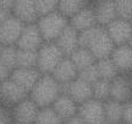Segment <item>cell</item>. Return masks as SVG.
<instances>
[{
  "mask_svg": "<svg viewBox=\"0 0 132 124\" xmlns=\"http://www.w3.org/2000/svg\"><path fill=\"white\" fill-rule=\"evenodd\" d=\"M62 93L63 87L52 78L51 74H42L29 92V97L38 108H45L52 106Z\"/></svg>",
  "mask_w": 132,
  "mask_h": 124,
  "instance_id": "obj_1",
  "label": "cell"
},
{
  "mask_svg": "<svg viewBox=\"0 0 132 124\" xmlns=\"http://www.w3.org/2000/svg\"><path fill=\"white\" fill-rule=\"evenodd\" d=\"M44 42H56L63 30L68 26V20L57 11L42 16L36 22Z\"/></svg>",
  "mask_w": 132,
  "mask_h": 124,
  "instance_id": "obj_2",
  "label": "cell"
},
{
  "mask_svg": "<svg viewBox=\"0 0 132 124\" xmlns=\"http://www.w3.org/2000/svg\"><path fill=\"white\" fill-rule=\"evenodd\" d=\"M64 57V53L55 42H44L37 50L36 69L41 72V74H51Z\"/></svg>",
  "mask_w": 132,
  "mask_h": 124,
  "instance_id": "obj_3",
  "label": "cell"
},
{
  "mask_svg": "<svg viewBox=\"0 0 132 124\" xmlns=\"http://www.w3.org/2000/svg\"><path fill=\"white\" fill-rule=\"evenodd\" d=\"M115 48L114 42L109 37L105 28L97 26V29L95 31L93 39L88 46V50L93 53L96 60L109 58L112 50Z\"/></svg>",
  "mask_w": 132,
  "mask_h": 124,
  "instance_id": "obj_4",
  "label": "cell"
},
{
  "mask_svg": "<svg viewBox=\"0 0 132 124\" xmlns=\"http://www.w3.org/2000/svg\"><path fill=\"white\" fill-rule=\"evenodd\" d=\"M78 115L87 124H107L103 102L95 99H90L85 103L80 104L78 109Z\"/></svg>",
  "mask_w": 132,
  "mask_h": 124,
  "instance_id": "obj_5",
  "label": "cell"
},
{
  "mask_svg": "<svg viewBox=\"0 0 132 124\" xmlns=\"http://www.w3.org/2000/svg\"><path fill=\"white\" fill-rule=\"evenodd\" d=\"M29 96L24 89L20 87L16 82H14L11 78H7L0 84V103L12 108Z\"/></svg>",
  "mask_w": 132,
  "mask_h": 124,
  "instance_id": "obj_6",
  "label": "cell"
},
{
  "mask_svg": "<svg viewBox=\"0 0 132 124\" xmlns=\"http://www.w3.org/2000/svg\"><path fill=\"white\" fill-rule=\"evenodd\" d=\"M110 99L121 103L132 100V77L119 73L110 81Z\"/></svg>",
  "mask_w": 132,
  "mask_h": 124,
  "instance_id": "obj_7",
  "label": "cell"
},
{
  "mask_svg": "<svg viewBox=\"0 0 132 124\" xmlns=\"http://www.w3.org/2000/svg\"><path fill=\"white\" fill-rule=\"evenodd\" d=\"M13 121L21 124H34L39 108L29 96L12 107Z\"/></svg>",
  "mask_w": 132,
  "mask_h": 124,
  "instance_id": "obj_8",
  "label": "cell"
},
{
  "mask_svg": "<svg viewBox=\"0 0 132 124\" xmlns=\"http://www.w3.org/2000/svg\"><path fill=\"white\" fill-rule=\"evenodd\" d=\"M44 43L42 35L36 23L24 24L16 43V48L23 49V50H32L37 51Z\"/></svg>",
  "mask_w": 132,
  "mask_h": 124,
  "instance_id": "obj_9",
  "label": "cell"
},
{
  "mask_svg": "<svg viewBox=\"0 0 132 124\" xmlns=\"http://www.w3.org/2000/svg\"><path fill=\"white\" fill-rule=\"evenodd\" d=\"M63 93L67 94L78 106L87 102L88 100L93 99L92 94V85L78 77L73 81H71L68 85L63 87Z\"/></svg>",
  "mask_w": 132,
  "mask_h": 124,
  "instance_id": "obj_10",
  "label": "cell"
},
{
  "mask_svg": "<svg viewBox=\"0 0 132 124\" xmlns=\"http://www.w3.org/2000/svg\"><path fill=\"white\" fill-rule=\"evenodd\" d=\"M109 37L116 45H123L128 44L129 39L132 34V26L130 21L122 20V19H115L111 23L105 27Z\"/></svg>",
  "mask_w": 132,
  "mask_h": 124,
  "instance_id": "obj_11",
  "label": "cell"
},
{
  "mask_svg": "<svg viewBox=\"0 0 132 124\" xmlns=\"http://www.w3.org/2000/svg\"><path fill=\"white\" fill-rule=\"evenodd\" d=\"M92 7L95 15L96 24L105 28L117 19L116 9H115V0H97L92 1Z\"/></svg>",
  "mask_w": 132,
  "mask_h": 124,
  "instance_id": "obj_12",
  "label": "cell"
},
{
  "mask_svg": "<svg viewBox=\"0 0 132 124\" xmlns=\"http://www.w3.org/2000/svg\"><path fill=\"white\" fill-rule=\"evenodd\" d=\"M23 23L13 15L0 24V43L2 45H16L23 29Z\"/></svg>",
  "mask_w": 132,
  "mask_h": 124,
  "instance_id": "obj_13",
  "label": "cell"
},
{
  "mask_svg": "<svg viewBox=\"0 0 132 124\" xmlns=\"http://www.w3.org/2000/svg\"><path fill=\"white\" fill-rule=\"evenodd\" d=\"M41 76H42L41 72H39L36 67H32V69L16 67V69H14L13 71L11 72L9 78L29 94V92L32 89L35 84L38 81Z\"/></svg>",
  "mask_w": 132,
  "mask_h": 124,
  "instance_id": "obj_14",
  "label": "cell"
},
{
  "mask_svg": "<svg viewBox=\"0 0 132 124\" xmlns=\"http://www.w3.org/2000/svg\"><path fill=\"white\" fill-rule=\"evenodd\" d=\"M12 15L21 21L23 24L36 23L38 15L35 7V0H14Z\"/></svg>",
  "mask_w": 132,
  "mask_h": 124,
  "instance_id": "obj_15",
  "label": "cell"
},
{
  "mask_svg": "<svg viewBox=\"0 0 132 124\" xmlns=\"http://www.w3.org/2000/svg\"><path fill=\"white\" fill-rule=\"evenodd\" d=\"M110 59L122 74H130L132 70V48L129 44L116 45L110 55Z\"/></svg>",
  "mask_w": 132,
  "mask_h": 124,
  "instance_id": "obj_16",
  "label": "cell"
},
{
  "mask_svg": "<svg viewBox=\"0 0 132 124\" xmlns=\"http://www.w3.org/2000/svg\"><path fill=\"white\" fill-rule=\"evenodd\" d=\"M78 74H79V71L72 63V60L70 59V57H64L62 62L56 66L51 76L62 87H64L68 85L71 81L77 79Z\"/></svg>",
  "mask_w": 132,
  "mask_h": 124,
  "instance_id": "obj_17",
  "label": "cell"
},
{
  "mask_svg": "<svg viewBox=\"0 0 132 124\" xmlns=\"http://www.w3.org/2000/svg\"><path fill=\"white\" fill-rule=\"evenodd\" d=\"M68 24L78 32L87 30L94 26H97L95 21L93 7H92V1H88L84 8L80 9L74 16H72L68 20Z\"/></svg>",
  "mask_w": 132,
  "mask_h": 124,
  "instance_id": "obj_18",
  "label": "cell"
},
{
  "mask_svg": "<svg viewBox=\"0 0 132 124\" xmlns=\"http://www.w3.org/2000/svg\"><path fill=\"white\" fill-rule=\"evenodd\" d=\"M55 43L64 53L65 57H68L79 48V32L68 24L56 39Z\"/></svg>",
  "mask_w": 132,
  "mask_h": 124,
  "instance_id": "obj_19",
  "label": "cell"
},
{
  "mask_svg": "<svg viewBox=\"0 0 132 124\" xmlns=\"http://www.w3.org/2000/svg\"><path fill=\"white\" fill-rule=\"evenodd\" d=\"M51 107L57 113V115L62 118L63 123L77 115L78 109H79V106L65 93H62Z\"/></svg>",
  "mask_w": 132,
  "mask_h": 124,
  "instance_id": "obj_20",
  "label": "cell"
},
{
  "mask_svg": "<svg viewBox=\"0 0 132 124\" xmlns=\"http://www.w3.org/2000/svg\"><path fill=\"white\" fill-rule=\"evenodd\" d=\"M70 59L72 60V63L75 65V67L78 69V71H81L84 69L92 66L96 63L95 57L93 56V53L86 48H78L74 52L71 56H68Z\"/></svg>",
  "mask_w": 132,
  "mask_h": 124,
  "instance_id": "obj_21",
  "label": "cell"
},
{
  "mask_svg": "<svg viewBox=\"0 0 132 124\" xmlns=\"http://www.w3.org/2000/svg\"><path fill=\"white\" fill-rule=\"evenodd\" d=\"M103 108H104V115L107 124H115L122 122L123 117V103L115 100H107L103 102Z\"/></svg>",
  "mask_w": 132,
  "mask_h": 124,
  "instance_id": "obj_22",
  "label": "cell"
},
{
  "mask_svg": "<svg viewBox=\"0 0 132 124\" xmlns=\"http://www.w3.org/2000/svg\"><path fill=\"white\" fill-rule=\"evenodd\" d=\"M87 2L88 1H85V0H59L57 6V12L67 20H70L80 9H82L86 6Z\"/></svg>",
  "mask_w": 132,
  "mask_h": 124,
  "instance_id": "obj_23",
  "label": "cell"
},
{
  "mask_svg": "<svg viewBox=\"0 0 132 124\" xmlns=\"http://www.w3.org/2000/svg\"><path fill=\"white\" fill-rule=\"evenodd\" d=\"M95 66H96V70H97L98 78L103 79V80L111 81L119 74L118 70L116 69L115 64L112 63V60L110 58L96 60Z\"/></svg>",
  "mask_w": 132,
  "mask_h": 124,
  "instance_id": "obj_24",
  "label": "cell"
},
{
  "mask_svg": "<svg viewBox=\"0 0 132 124\" xmlns=\"http://www.w3.org/2000/svg\"><path fill=\"white\" fill-rule=\"evenodd\" d=\"M36 65H37V51L18 49L16 67H22V69H32V67H36Z\"/></svg>",
  "mask_w": 132,
  "mask_h": 124,
  "instance_id": "obj_25",
  "label": "cell"
},
{
  "mask_svg": "<svg viewBox=\"0 0 132 124\" xmlns=\"http://www.w3.org/2000/svg\"><path fill=\"white\" fill-rule=\"evenodd\" d=\"M16 56H18L16 45L2 46V50L0 52V62L9 72H12L16 67Z\"/></svg>",
  "mask_w": 132,
  "mask_h": 124,
  "instance_id": "obj_26",
  "label": "cell"
},
{
  "mask_svg": "<svg viewBox=\"0 0 132 124\" xmlns=\"http://www.w3.org/2000/svg\"><path fill=\"white\" fill-rule=\"evenodd\" d=\"M34 124H63V121L52 107H45L39 108Z\"/></svg>",
  "mask_w": 132,
  "mask_h": 124,
  "instance_id": "obj_27",
  "label": "cell"
},
{
  "mask_svg": "<svg viewBox=\"0 0 132 124\" xmlns=\"http://www.w3.org/2000/svg\"><path fill=\"white\" fill-rule=\"evenodd\" d=\"M92 94L93 99L101 102H105L110 99V81L98 79L92 85Z\"/></svg>",
  "mask_w": 132,
  "mask_h": 124,
  "instance_id": "obj_28",
  "label": "cell"
},
{
  "mask_svg": "<svg viewBox=\"0 0 132 124\" xmlns=\"http://www.w3.org/2000/svg\"><path fill=\"white\" fill-rule=\"evenodd\" d=\"M58 0H35V7L38 19L57 11Z\"/></svg>",
  "mask_w": 132,
  "mask_h": 124,
  "instance_id": "obj_29",
  "label": "cell"
},
{
  "mask_svg": "<svg viewBox=\"0 0 132 124\" xmlns=\"http://www.w3.org/2000/svg\"><path fill=\"white\" fill-rule=\"evenodd\" d=\"M117 19L130 21L132 16V0H115Z\"/></svg>",
  "mask_w": 132,
  "mask_h": 124,
  "instance_id": "obj_30",
  "label": "cell"
},
{
  "mask_svg": "<svg viewBox=\"0 0 132 124\" xmlns=\"http://www.w3.org/2000/svg\"><path fill=\"white\" fill-rule=\"evenodd\" d=\"M78 77H79L80 79H82L84 81H86V82L90 84V85H93L95 81H97L98 79H100L98 78V73H97L95 64L87 67V69H84V70H81V71H79Z\"/></svg>",
  "mask_w": 132,
  "mask_h": 124,
  "instance_id": "obj_31",
  "label": "cell"
},
{
  "mask_svg": "<svg viewBox=\"0 0 132 124\" xmlns=\"http://www.w3.org/2000/svg\"><path fill=\"white\" fill-rule=\"evenodd\" d=\"M13 123V116H12V109L5 104L0 103V124H12Z\"/></svg>",
  "mask_w": 132,
  "mask_h": 124,
  "instance_id": "obj_32",
  "label": "cell"
},
{
  "mask_svg": "<svg viewBox=\"0 0 132 124\" xmlns=\"http://www.w3.org/2000/svg\"><path fill=\"white\" fill-rule=\"evenodd\" d=\"M122 122L124 124H132V100L123 103V117Z\"/></svg>",
  "mask_w": 132,
  "mask_h": 124,
  "instance_id": "obj_33",
  "label": "cell"
},
{
  "mask_svg": "<svg viewBox=\"0 0 132 124\" xmlns=\"http://www.w3.org/2000/svg\"><path fill=\"white\" fill-rule=\"evenodd\" d=\"M0 7L12 13L14 7V0H0Z\"/></svg>",
  "mask_w": 132,
  "mask_h": 124,
  "instance_id": "obj_34",
  "label": "cell"
},
{
  "mask_svg": "<svg viewBox=\"0 0 132 124\" xmlns=\"http://www.w3.org/2000/svg\"><path fill=\"white\" fill-rule=\"evenodd\" d=\"M63 124H87L86 122H85L84 120H82L81 117H80L79 115H75V116H73V117H71L70 120H67V121H65Z\"/></svg>",
  "mask_w": 132,
  "mask_h": 124,
  "instance_id": "obj_35",
  "label": "cell"
},
{
  "mask_svg": "<svg viewBox=\"0 0 132 124\" xmlns=\"http://www.w3.org/2000/svg\"><path fill=\"white\" fill-rule=\"evenodd\" d=\"M9 74H11V72H9L8 70L1 64V62H0V84H1L4 80H6L7 78H9Z\"/></svg>",
  "mask_w": 132,
  "mask_h": 124,
  "instance_id": "obj_36",
  "label": "cell"
},
{
  "mask_svg": "<svg viewBox=\"0 0 132 124\" xmlns=\"http://www.w3.org/2000/svg\"><path fill=\"white\" fill-rule=\"evenodd\" d=\"M9 16H12L11 12H8V11H6V9H4V8H1V7H0V24H1V23H4L5 21L9 18Z\"/></svg>",
  "mask_w": 132,
  "mask_h": 124,
  "instance_id": "obj_37",
  "label": "cell"
},
{
  "mask_svg": "<svg viewBox=\"0 0 132 124\" xmlns=\"http://www.w3.org/2000/svg\"><path fill=\"white\" fill-rule=\"evenodd\" d=\"M128 44L132 48V34H131V37H130V39H129V43Z\"/></svg>",
  "mask_w": 132,
  "mask_h": 124,
  "instance_id": "obj_38",
  "label": "cell"
},
{
  "mask_svg": "<svg viewBox=\"0 0 132 124\" xmlns=\"http://www.w3.org/2000/svg\"><path fill=\"white\" fill-rule=\"evenodd\" d=\"M2 46H4V45H2V44L0 43V52H1V50H2Z\"/></svg>",
  "mask_w": 132,
  "mask_h": 124,
  "instance_id": "obj_39",
  "label": "cell"
},
{
  "mask_svg": "<svg viewBox=\"0 0 132 124\" xmlns=\"http://www.w3.org/2000/svg\"><path fill=\"white\" fill-rule=\"evenodd\" d=\"M130 23H131V26H132V16H131V19H130Z\"/></svg>",
  "mask_w": 132,
  "mask_h": 124,
  "instance_id": "obj_40",
  "label": "cell"
},
{
  "mask_svg": "<svg viewBox=\"0 0 132 124\" xmlns=\"http://www.w3.org/2000/svg\"><path fill=\"white\" fill-rule=\"evenodd\" d=\"M115 124H124L123 122H119V123H115Z\"/></svg>",
  "mask_w": 132,
  "mask_h": 124,
  "instance_id": "obj_41",
  "label": "cell"
},
{
  "mask_svg": "<svg viewBox=\"0 0 132 124\" xmlns=\"http://www.w3.org/2000/svg\"><path fill=\"white\" fill-rule=\"evenodd\" d=\"M130 76L132 77V70H131V72H130Z\"/></svg>",
  "mask_w": 132,
  "mask_h": 124,
  "instance_id": "obj_42",
  "label": "cell"
}]
</instances>
